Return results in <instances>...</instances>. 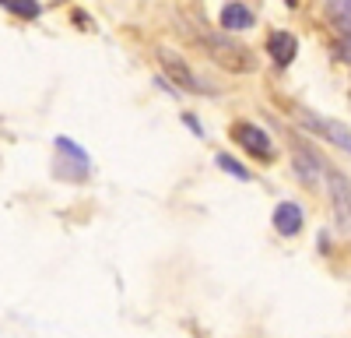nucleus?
Masks as SVG:
<instances>
[{
  "instance_id": "f257e3e1",
  "label": "nucleus",
  "mask_w": 351,
  "mask_h": 338,
  "mask_svg": "<svg viewBox=\"0 0 351 338\" xmlns=\"http://www.w3.org/2000/svg\"><path fill=\"white\" fill-rule=\"evenodd\" d=\"M200 39H204V46H208L215 64H221L228 71H253L256 67V56L243 43L228 39V36H218V32H200Z\"/></svg>"
},
{
  "instance_id": "f03ea898",
  "label": "nucleus",
  "mask_w": 351,
  "mask_h": 338,
  "mask_svg": "<svg viewBox=\"0 0 351 338\" xmlns=\"http://www.w3.org/2000/svg\"><path fill=\"white\" fill-rule=\"evenodd\" d=\"M232 137H236L250 155H256V159H274V141H271V134L263 131V127L239 120V124H232Z\"/></svg>"
},
{
  "instance_id": "7ed1b4c3",
  "label": "nucleus",
  "mask_w": 351,
  "mask_h": 338,
  "mask_svg": "<svg viewBox=\"0 0 351 338\" xmlns=\"http://www.w3.org/2000/svg\"><path fill=\"white\" fill-rule=\"evenodd\" d=\"M158 64H162V71L180 84V89H186V92H193V95H200L204 92V84L197 81V74L190 71V64L183 60L180 53H172V49H158Z\"/></svg>"
},
{
  "instance_id": "20e7f679",
  "label": "nucleus",
  "mask_w": 351,
  "mask_h": 338,
  "mask_svg": "<svg viewBox=\"0 0 351 338\" xmlns=\"http://www.w3.org/2000/svg\"><path fill=\"white\" fill-rule=\"evenodd\" d=\"M324 173H327V187H330L334 215H337V222L348 229V225H351V180H348L344 173H337V169H330V166H324Z\"/></svg>"
},
{
  "instance_id": "39448f33",
  "label": "nucleus",
  "mask_w": 351,
  "mask_h": 338,
  "mask_svg": "<svg viewBox=\"0 0 351 338\" xmlns=\"http://www.w3.org/2000/svg\"><path fill=\"white\" fill-rule=\"evenodd\" d=\"M267 53H271V60L288 67L291 60H295V53H299V39L291 36V32H271L267 39Z\"/></svg>"
},
{
  "instance_id": "423d86ee",
  "label": "nucleus",
  "mask_w": 351,
  "mask_h": 338,
  "mask_svg": "<svg viewBox=\"0 0 351 338\" xmlns=\"http://www.w3.org/2000/svg\"><path fill=\"white\" fill-rule=\"evenodd\" d=\"M274 229H278L281 236H295V233L302 229V208H299L295 201H281V205L274 208Z\"/></svg>"
},
{
  "instance_id": "0eeeda50",
  "label": "nucleus",
  "mask_w": 351,
  "mask_h": 338,
  "mask_svg": "<svg viewBox=\"0 0 351 338\" xmlns=\"http://www.w3.org/2000/svg\"><path fill=\"white\" fill-rule=\"evenodd\" d=\"M221 25H225V32H243V28L253 25V11L246 4H225L221 8Z\"/></svg>"
},
{
  "instance_id": "6e6552de",
  "label": "nucleus",
  "mask_w": 351,
  "mask_h": 338,
  "mask_svg": "<svg viewBox=\"0 0 351 338\" xmlns=\"http://www.w3.org/2000/svg\"><path fill=\"white\" fill-rule=\"evenodd\" d=\"M56 152L60 155H67V166H74V173H77V180H84L88 177V155L74 145L71 137H56Z\"/></svg>"
},
{
  "instance_id": "1a4fd4ad",
  "label": "nucleus",
  "mask_w": 351,
  "mask_h": 338,
  "mask_svg": "<svg viewBox=\"0 0 351 338\" xmlns=\"http://www.w3.org/2000/svg\"><path fill=\"white\" fill-rule=\"evenodd\" d=\"M330 18L337 21V28L341 32H348L351 36V0H330Z\"/></svg>"
},
{
  "instance_id": "9d476101",
  "label": "nucleus",
  "mask_w": 351,
  "mask_h": 338,
  "mask_svg": "<svg viewBox=\"0 0 351 338\" xmlns=\"http://www.w3.org/2000/svg\"><path fill=\"white\" fill-rule=\"evenodd\" d=\"M8 11L18 18H39V4L36 0H8Z\"/></svg>"
},
{
  "instance_id": "9b49d317",
  "label": "nucleus",
  "mask_w": 351,
  "mask_h": 338,
  "mask_svg": "<svg viewBox=\"0 0 351 338\" xmlns=\"http://www.w3.org/2000/svg\"><path fill=\"white\" fill-rule=\"evenodd\" d=\"M218 166L225 169V173H232V177H236V180H250V169H243L236 159H232V155H218Z\"/></svg>"
},
{
  "instance_id": "f8f14e48",
  "label": "nucleus",
  "mask_w": 351,
  "mask_h": 338,
  "mask_svg": "<svg viewBox=\"0 0 351 338\" xmlns=\"http://www.w3.org/2000/svg\"><path fill=\"white\" fill-rule=\"evenodd\" d=\"M0 4H8V0H0Z\"/></svg>"
}]
</instances>
